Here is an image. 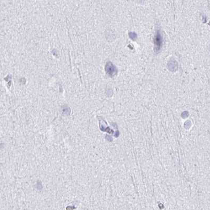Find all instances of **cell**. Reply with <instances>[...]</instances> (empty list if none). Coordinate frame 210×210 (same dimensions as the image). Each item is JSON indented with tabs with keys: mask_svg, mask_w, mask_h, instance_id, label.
Returning <instances> with one entry per match:
<instances>
[{
	"mask_svg": "<svg viewBox=\"0 0 210 210\" xmlns=\"http://www.w3.org/2000/svg\"><path fill=\"white\" fill-rule=\"evenodd\" d=\"M130 34H131V36H132V37H131V38H132V39H133V38H135L136 34L134 33H130Z\"/></svg>",
	"mask_w": 210,
	"mask_h": 210,
	"instance_id": "3957f363",
	"label": "cell"
},
{
	"mask_svg": "<svg viewBox=\"0 0 210 210\" xmlns=\"http://www.w3.org/2000/svg\"><path fill=\"white\" fill-rule=\"evenodd\" d=\"M163 42V39L160 30H158L156 31V34L154 38V44H155V50L156 52H158L160 50L161 47L162 46Z\"/></svg>",
	"mask_w": 210,
	"mask_h": 210,
	"instance_id": "6da1fadb",
	"label": "cell"
},
{
	"mask_svg": "<svg viewBox=\"0 0 210 210\" xmlns=\"http://www.w3.org/2000/svg\"><path fill=\"white\" fill-rule=\"evenodd\" d=\"M107 71L109 73L110 75H114L115 74V71L117 70L115 69V67L114 65H113L112 64H110L109 65H107Z\"/></svg>",
	"mask_w": 210,
	"mask_h": 210,
	"instance_id": "7a4b0ae2",
	"label": "cell"
}]
</instances>
